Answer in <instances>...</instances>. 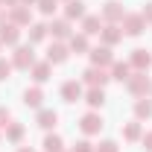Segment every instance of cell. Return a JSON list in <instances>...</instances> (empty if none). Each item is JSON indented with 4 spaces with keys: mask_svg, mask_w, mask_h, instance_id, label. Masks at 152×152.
I'll list each match as a JSON object with an SVG mask.
<instances>
[{
    "mask_svg": "<svg viewBox=\"0 0 152 152\" xmlns=\"http://www.w3.org/2000/svg\"><path fill=\"white\" fill-rule=\"evenodd\" d=\"M64 18H67V20L85 18V3H82V0H67V6H64Z\"/></svg>",
    "mask_w": 152,
    "mask_h": 152,
    "instance_id": "cell-20",
    "label": "cell"
},
{
    "mask_svg": "<svg viewBox=\"0 0 152 152\" xmlns=\"http://www.w3.org/2000/svg\"><path fill=\"white\" fill-rule=\"evenodd\" d=\"M3 3H9V6H18L20 0H3Z\"/></svg>",
    "mask_w": 152,
    "mask_h": 152,
    "instance_id": "cell-36",
    "label": "cell"
},
{
    "mask_svg": "<svg viewBox=\"0 0 152 152\" xmlns=\"http://www.w3.org/2000/svg\"><path fill=\"white\" fill-rule=\"evenodd\" d=\"M58 6V0H38V9H41V15H53Z\"/></svg>",
    "mask_w": 152,
    "mask_h": 152,
    "instance_id": "cell-28",
    "label": "cell"
},
{
    "mask_svg": "<svg viewBox=\"0 0 152 152\" xmlns=\"http://www.w3.org/2000/svg\"><path fill=\"white\" fill-rule=\"evenodd\" d=\"M79 129H82L85 134H99V129H102V117H99L96 111H88L82 120H79Z\"/></svg>",
    "mask_w": 152,
    "mask_h": 152,
    "instance_id": "cell-6",
    "label": "cell"
},
{
    "mask_svg": "<svg viewBox=\"0 0 152 152\" xmlns=\"http://www.w3.org/2000/svg\"><path fill=\"white\" fill-rule=\"evenodd\" d=\"M94 152H120V149H117V143H114V140H102L99 146H94Z\"/></svg>",
    "mask_w": 152,
    "mask_h": 152,
    "instance_id": "cell-29",
    "label": "cell"
},
{
    "mask_svg": "<svg viewBox=\"0 0 152 152\" xmlns=\"http://www.w3.org/2000/svg\"><path fill=\"white\" fill-rule=\"evenodd\" d=\"M82 32H85V35L102 32V18H99V15H85V18H82Z\"/></svg>",
    "mask_w": 152,
    "mask_h": 152,
    "instance_id": "cell-14",
    "label": "cell"
},
{
    "mask_svg": "<svg viewBox=\"0 0 152 152\" xmlns=\"http://www.w3.org/2000/svg\"><path fill=\"white\" fill-rule=\"evenodd\" d=\"M73 152H94V143H88V140H79L73 146Z\"/></svg>",
    "mask_w": 152,
    "mask_h": 152,
    "instance_id": "cell-32",
    "label": "cell"
},
{
    "mask_svg": "<svg viewBox=\"0 0 152 152\" xmlns=\"http://www.w3.org/2000/svg\"><path fill=\"white\" fill-rule=\"evenodd\" d=\"M129 64H132L134 70H146V67L152 64V56L146 53V50L137 47V50H132V56H129Z\"/></svg>",
    "mask_w": 152,
    "mask_h": 152,
    "instance_id": "cell-10",
    "label": "cell"
},
{
    "mask_svg": "<svg viewBox=\"0 0 152 152\" xmlns=\"http://www.w3.org/2000/svg\"><path fill=\"white\" fill-rule=\"evenodd\" d=\"M47 29H50V32H53V38H58V41H64V38L70 41V35H73V32H70V20H67V18L53 20V23H50Z\"/></svg>",
    "mask_w": 152,
    "mask_h": 152,
    "instance_id": "cell-8",
    "label": "cell"
},
{
    "mask_svg": "<svg viewBox=\"0 0 152 152\" xmlns=\"http://www.w3.org/2000/svg\"><path fill=\"white\" fill-rule=\"evenodd\" d=\"M47 32H50V29H47V23H32V26H29V44L44 41V38H47Z\"/></svg>",
    "mask_w": 152,
    "mask_h": 152,
    "instance_id": "cell-25",
    "label": "cell"
},
{
    "mask_svg": "<svg viewBox=\"0 0 152 152\" xmlns=\"http://www.w3.org/2000/svg\"><path fill=\"white\" fill-rule=\"evenodd\" d=\"M134 114H137V120L152 117V102H146V99H137V102H134Z\"/></svg>",
    "mask_w": 152,
    "mask_h": 152,
    "instance_id": "cell-26",
    "label": "cell"
},
{
    "mask_svg": "<svg viewBox=\"0 0 152 152\" xmlns=\"http://www.w3.org/2000/svg\"><path fill=\"white\" fill-rule=\"evenodd\" d=\"M126 88H129V91H132L134 96L149 94V91H152V82L146 79V70H137V73H132L129 79H126Z\"/></svg>",
    "mask_w": 152,
    "mask_h": 152,
    "instance_id": "cell-1",
    "label": "cell"
},
{
    "mask_svg": "<svg viewBox=\"0 0 152 152\" xmlns=\"http://www.w3.org/2000/svg\"><path fill=\"white\" fill-rule=\"evenodd\" d=\"M123 29H126V35H140L143 29H146V20H143V15L137 12H126L123 15Z\"/></svg>",
    "mask_w": 152,
    "mask_h": 152,
    "instance_id": "cell-2",
    "label": "cell"
},
{
    "mask_svg": "<svg viewBox=\"0 0 152 152\" xmlns=\"http://www.w3.org/2000/svg\"><path fill=\"white\" fill-rule=\"evenodd\" d=\"M85 102H88L91 108H102V102H105V91H102V88H91V91L85 94Z\"/></svg>",
    "mask_w": 152,
    "mask_h": 152,
    "instance_id": "cell-21",
    "label": "cell"
},
{
    "mask_svg": "<svg viewBox=\"0 0 152 152\" xmlns=\"http://www.w3.org/2000/svg\"><path fill=\"white\" fill-rule=\"evenodd\" d=\"M41 102H44L41 88H26V91H23V105H29V108H41Z\"/></svg>",
    "mask_w": 152,
    "mask_h": 152,
    "instance_id": "cell-19",
    "label": "cell"
},
{
    "mask_svg": "<svg viewBox=\"0 0 152 152\" xmlns=\"http://www.w3.org/2000/svg\"><path fill=\"white\" fill-rule=\"evenodd\" d=\"M123 15H126V12H123V6H120L117 0H108V3L102 6V18H105V20H111V23L123 20Z\"/></svg>",
    "mask_w": 152,
    "mask_h": 152,
    "instance_id": "cell-11",
    "label": "cell"
},
{
    "mask_svg": "<svg viewBox=\"0 0 152 152\" xmlns=\"http://www.w3.org/2000/svg\"><path fill=\"white\" fill-rule=\"evenodd\" d=\"M58 123V111H53V108H41L38 111V126L41 129H53Z\"/></svg>",
    "mask_w": 152,
    "mask_h": 152,
    "instance_id": "cell-17",
    "label": "cell"
},
{
    "mask_svg": "<svg viewBox=\"0 0 152 152\" xmlns=\"http://www.w3.org/2000/svg\"><path fill=\"white\" fill-rule=\"evenodd\" d=\"M0 23H3V12H0Z\"/></svg>",
    "mask_w": 152,
    "mask_h": 152,
    "instance_id": "cell-38",
    "label": "cell"
},
{
    "mask_svg": "<svg viewBox=\"0 0 152 152\" xmlns=\"http://www.w3.org/2000/svg\"><path fill=\"white\" fill-rule=\"evenodd\" d=\"M29 18H32V15H29V9H26V6H12V12H9V20H12V23H15V26H29Z\"/></svg>",
    "mask_w": 152,
    "mask_h": 152,
    "instance_id": "cell-12",
    "label": "cell"
},
{
    "mask_svg": "<svg viewBox=\"0 0 152 152\" xmlns=\"http://www.w3.org/2000/svg\"><path fill=\"white\" fill-rule=\"evenodd\" d=\"M44 152H64V140L58 134H47L44 137Z\"/></svg>",
    "mask_w": 152,
    "mask_h": 152,
    "instance_id": "cell-24",
    "label": "cell"
},
{
    "mask_svg": "<svg viewBox=\"0 0 152 152\" xmlns=\"http://www.w3.org/2000/svg\"><path fill=\"white\" fill-rule=\"evenodd\" d=\"M64 152H67V149H64ZM70 152H73V149H70Z\"/></svg>",
    "mask_w": 152,
    "mask_h": 152,
    "instance_id": "cell-39",
    "label": "cell"
},
{
    "mask_svg": "<svg viewBox=\"0 0 152 152\" xmlns=\"http://www.w3.org/2000/svg\"><path fill=\"white\" fill-rule=\"evenodd\" d=\"M123 137H126V140H140V137H143L140 123H137V120H134V123H126V126H123Z\"/></svg>",
    "mask_w": 152,
    "mask_h": 152,
    "instance_id": "cell-23",
    "label": "cell"
},
{
    "mask_svg": "<svg viewBox=\"0 0 152 152\" xmlns=\"http://www.w3.org/2000/svg\"><path fill=\"white\" fill-rule=\"evenodd\" d=\"M61 99H64V102H76V99H82V82L67 79V82L61 85Z\"/></svg>",
    "mask_w": 152,
    "mask_h": 152,
    "instance_id": "cell-7",
    "label": "cell"
},
{
    "mask_svg": "<svg viewBox=\"0 0 152 152\" xmlns=\"http://www.w3.org/2000/svg\"><path fill=\"white\" fill-rule=\"evenodd\" d=\"M20 41V29L15 23H3L0 26V44H18Z\"/></svg>",
    "mask_w": 152,
    "mask_h": 152,
    "instance_id": "cell-13",
    "label": "cell"
},
{
    "mask_svg": "<svg viewBox=\"0 0 152 152\" xmlns=\"http://www.w3.org/2000/svg\"><path fill=\"white\" fill-rule=\"evenodd\" d=\"M70 50H73V53H88V50H91V47H88V35H85V32L70 35Z\"/></svg>",
    "mask_w": 152,
    "mask_h": 152,
    "instance_id": "cell-22",
    "label": "cell"
},
{
    "mask_svg": "<svg viewBox=\"0 0 152 152\" xmlns=\"http://www.w3.org/2000/svg\"><path fill=\"white\" fill-rule=\"evenodd\" d=\"M129 76H132V64H129V61H111V79L126 82Z\"/></svg>",
    "mask_w": 152,
    "mask_h": 152,
    "instance_id": "cell-15",
    "label": "cell"
},
{
    "mask_svg": "<svg viewBox=\"0 0 152 152\" xmlns=\"http://www.w3.org/2000/svg\"><path fill=\"white\" fill-rule=\"evenodd\" d=\"M12 64H15L18 70H29V67L35 64V53H32V47H18L15 56H12Z\"/></svg>",
    "mask_w": 152,
    "mask_h": 152,
    "instance_id": "cell-4",
    "label": "cell"
},
{
    "mask_svg": "<svg viewBox=\"0 0 152 152\" xmlns=\"http://www.w3.org/2000/svg\"><path fill=\"white\" fill-rule=\"evenodd\" d=\"M102 41H105V47H114L120 38H123V29H117V23H108V26H102Z\"/></svg>",
    "mask_w": 152,
    "mask_h": 152,
    "instance_id": "cell-16",
    "label": "cell"
},
{
    "mask_svg": "<svg viewBox=\"0 0 152 152\" xmlns=\"http://www.w3.org/2000/svg\"><path fill=\"white\" fill-rule=\"evenodd\" d=\"M6 137L15 140V143L23 140V126H20V123H9V126H6Z\"/></svg>",
    "mask_w": 152,
    "mask_h": 152,
    "instance_id": "cell-27",
    "label": "cell"
},
{
    "mask_svg": "<svg viewBox=\"0 0 152 152\" xmlns=\"http://www.w3.org/2000/svg\"><path fill=\"white\" fill-rule=\"evenodd\" d=\"M9 120H12L9 108H3V105H0V129H6V126H9Z\"/></svg>",
    "mask_w": 152,
    "mask_h": 152,
    "instance_id": "cell-31",
    "label": "cell"
},
{
    "mask_svg": "<svg viewBox=\"0 0 152 152\" xmlns=\"http://www.w3.org/2000/svg\"><path fill=\"white\" fill-rule=\"evenodd\" d=\"M140 143H143V149H146V152H152V132H143Z\"/></svg>",
    "mask_w": 152,
    "mask_h": 152,
    "instance_id": "cell-33",
    "label": "cell"
},
{
    "mask_svg": "<svg viewBox=\"0 0 152 152\" xmlns=\"http://www.w3.org/2000/svg\"><path fill=\"white\" fill-rule=\"evenodd\" d=\"M111 61H114V56H111L108 47H94V50H91V64H94V67H108Z\"/></svg>",
    "mask_w": 152,
    "mask_h": 152,
    "instance_id": "cell-9",
    "label": "cell"
},
{
    "mask_svg": "<svg viewBox=\"0 0 152 152\" xmlns=\"http://www.w3.org/2000/svg\"><path fill=\"white\" fill-rule=\"evenodd\" d=\"M108 79H111V76L105 73V67H94V64L82 73V82H85V85H91V88H102Z\"/></svg>",
    "mask_w": 152,
    "mask_h": 152,
    "instance_id": "cell-3",
    "label": "cell"
},
{
    "mask_svg": "<svg viewBox=\"0 0 152 152\" xmlns=\"http://www.w3.org/2000/svg\"><path fill=\"white\" fill-rule=\"evenodd\" d=\"M12 61H6V58H0V79H9V73H12Z\"/></svg>",
    "mask_w": 152,
    "mask_h": 152,
    "instance_id": "cell-30",
    "label": "cell"
},
{
    "mask_svg": "<svg viewBox=\"0 0 152 152\" xmlns=\"http://www.w3.org/2000/svg\"><path fill=\"white\" fill-rule=\"evenodd\" d=\"M50 73H53V64H50V61H35V64H32V79H35V82H47Z\"/></svg>",
    "mask_w": 152,
    "mask_h": 152,
    "instance_id": "cell-18",
    "label": "cell"
},
{
    "mask_svg": "<svg viewBox=\"0 0 152 152\" xmlns=\"http://www.w3.org/2000/svg\"><path fill=\"white\" fill-rule=\"evenodd\" d=\"M67 56H70V47H64L61 41H53L47 47V61L50 64H61V61H67Z\"/></svg>",
    "mask_w": 152,
    "mask_h": 152,
    "instance_id": "cell-5",
    "label": "cell"
},
{
    "mask_svg": "<svg viewBox=\"0 0 152 152\" xmlns=\"http://www.w3.org/2000/svg\"><path fill=\"white\" fill-rule=\"evenodd\" d=\"M140 15H143V20H146V23H152V3H146V6L140 9Z\"/></svg>",
    "mask_w": 152,
    "mask_h": 152,
    "instance_id": "cell-34",
    "label": "cell"
},
{
    "mask_svg": "<svg viewBox=\"0 0 152 152\" xmlns=\"http://www.w3.org/2000/svg\"><path fill=\"white\" fill-rule=\"evenodd\" d=\"M18 152H32V149H26V146H20V149H18Z\"/></svg>",
    "mask_w": 152,
    "mask_h": 152,
    "instance_id": "cell-37",
    "label": "cell"
},
{
    "mask_svg": "<svg viewBox=\"0 0 152 152\" xmlns=\"http://www.w3.org/2000/svg\"><path fill=\"white\" fill-rule=\"evenodd\" d=\"M32 3H38V0H20V6H32Z\"/></svg>",
    "mask_w": 152,
    "mask_h": 152,
    "instance_id": "cell-35",
    "label": "cell"
}]
</instances>
